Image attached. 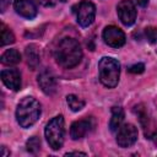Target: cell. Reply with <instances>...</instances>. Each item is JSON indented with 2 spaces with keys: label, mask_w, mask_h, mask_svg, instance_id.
Segmentation results:
<instances>
[{
  "label": "cell",
  "mask_w": 157,
  "mask_h": 157,
  "mask_svg": "<svg viewBox=\"0 0 157 157\" xmlns=\"http://www.w3.org/2000/svg\"><path fill=\"white\" fill-rule=\"evenodd\" d=\"M55 61L64 69H72L82 59V49L75 38H63L54 49Z\"/></svg>",
  "instance_id": "cell-1"
},
{
  "label": "cell",
  "mask_w": 157,
  "mask_h": 157,
  "mask_svg": "<svg viewBox=\"0 0 157 157\" xmlns=\"http://www.w3.org/2000/svg\"><path fill=\"white\" fill-rule=\"evenodd\" d=\"M40 104L33 97H23L16 108V120L21 128L27 129L37 123L40 117Z\"/></svg>",
  "instance_id": "cell-2"
},
{
  "label": "cell",
  "mask_w": 157,
  "mask_h": 157,
  "mask_svg": "<svg viewBox=\"0 0 157 157\" xmlns=\"http://www.w3.org/2000/svg\"><path fill=\"white\" fill-rule=\"evenodd\" d=\"M99 80L103 86L108 88H114L119 82L120 76V64L117 59L112 56H103L98 63Z\"/></svg>",
  "instance_id": "cell-3"
},
{
  "label": "cell",
  "mask_w": 157,
  "mask_h": 157,
  "mask_svg": "<svg viewBox=\"0 0 157 157\" xmlns=\"http://www.w3.org/2000/svg\"><path fill=\"white\" fill-rule=\"evenodd\" d=\"M44 135L47 142L53 150H60L64 144L65 128H64V118L63 115H56L48 121L44 129Z\"/></svg>",
  "instance_id": "cell-4"
},
{
  "label": "cell",
  "mask_w": 157,
  "mask_h": 157,
  "mask_svg": "<svg viewBox=\"0 0 157 157\" xmlns=\"http://www.w3.org/2000/svg\"><path fill=\"white\" fill-rule=\"evenodd\" d=\"M74 13L76 15L77 23L81 27H88L93 23L96 17V6L88 0H81L72 7Z\"/></svg>",
  "instance_id": "cell-5"
},
{
  "label": "cell",
  "mask_w": 157,
  "mask_h": 157,
  "mask_svg": "<svg viewBox=\"0 0 157 157\" xmlns=\"http://www.w3.org/2000/svg\"><path fill=\"white\" fill-rule=\"evenodd\" d=\"M134 112L139 118V121L142 126L146 139L156 140L157 139V125L153 118L151 117V114L148 113V110L146 109V107L144 104H137L134 107Z\"/></svg>",
  "instance_id": "cell-6"
},
{
  "label": "cell",
  "mask_w": 157,
  "mask_h": 157,
  "mask_svg": "<svg viewBox=\"0 0 157 157\" xmlns=\"http://www.w3.org/2000/svg\"><path fill=\"white\" fill-rule=\"evenodd\" d=\"M102 38L104 43L112 48H120L125 44V33L117 26H107L102 32Z\"/></svg>",
  "instance_id": "cell-7"
},
{
  "label": "cell",
  "mask_w": 157,
  "mask_h": 157,
  "mask_svg": "<svg viewBox=\"0 0 157 157\" xmlns=\"http://www.w3.org/2000/svg\"><path fill=\"white\" fill-rule=\"evenodd\" d=\"M137 140V128L132 124H124L118 129L117 132V144L123 147H130L132 146Z\"/></svg>",
  "instance_id": "cell-8"
},
{
  "label": "cell",
  "mask_w": 157,
  "mask_h": 157,
  "mask_svg": "<svg viewBox=\"0 0 157 157\" xmlns=\"http://www.w3.org/2000/svg\"><path fill=\"white\" fill-rule=\"evenodd\" d=\"M117 13L124 26H131L136 20V7L131 0H121L117 6Z\"/></svg>",
  "instance_id": "cell-9"
},
{
  "label": "cell",
  "mask_w": 157,
  "mask_h": 157,
  "mask_svg": "<svg viewBox=\"0 0 157 157\" xmlns=\"http://www.w3.org/2000/svg\"><path fill=\"white\" fill-rule=\"evenodd\" d=\"M94 126V121L92 118H85L76 120L70 126V136L72 140H78L86 136Z\"/></svg>",
  "instance_id": "cell-10"
},
{
  "label": "cell",
  "mask_w": 157,
  "mask_h": 157,
  "mask_svg": "<svg viewBox=\"0 0 157 157\" xmlns=\"http://www.w3.org/2000/svg\"><path fill=\"white\" fill-rule=\"evenodd\" d=\"M13 9L21 17L27 20L34 18L38 13V9L34 0H15Z\"/></svg>",
  "instance_id": "cell-11"
},
{
  "label": "cell",
  "mask_w": 157,
  "mask_h": 157,
  "mask_svg": "<svg viewBox=\"0 0 157 157\" xmlns=\"http://www.w3.org/2000/svg\"><path fill=\"white\" fill-rule=\"evenodd\" d=\"M1 81L2 83L12 90L18 91L21 88V74L17 69H5L1 71Z\"/></svg>",
  "instance_id": "cell-12"
},
{
  "label": "cell",
  "mask_w": 157,
  "mask_h": 157,
  "mask_svg": "<svg viewBox=\"0 0 157 157\" xmlns=\"http://www.w3.org/2000/svg\"><path fill=\"white\" fill-rule=\"evenodd\" d=\"M38 85H39L40 90L45 94H48V96L53 94L56 91V80H55V76L49 70H44V71H42L38 75Z\"/></svg>",
  "instance_id": "cell-13"
},
{
  "label": "cell",
  "mask_w": 157,
  "mask_h": 157,
  "mask_svg": "<svg viewBox=\"0 0 157 157\" xmlns=\"http://www.w3.org/2000/svg\"><path fill=\"white\" fill-rule=\"evenodd\" d=\"M25 55H26V60H27L28 66L32 70H34L39 65V63H40V52H39V48L36 44H29L25 49Z\"/></svg>",
  "instance_id": "cell-14"
},
{
  "label": "cell",
  "mask_w": 157,
  "mask_h": 157,
  "mask_svg": "<svg viewBox=\"0 0 157 157\" xmlns=\"http://www.w3.org/2000/svg\"><path fill=\"white\" fill-rule=\"evenodd\" d=\"M124 120V110L121 107L114 105L112 107V118L109 120V129L112 131H118Z\"/></svg>",
  "instance_id": "cell-15"
},
{
  "label": "cell",
  "mask_w": 157,
  "mask_h": 157,
  "mask_svg": "<svg viewBox=\"0 0 157 157\" xmlns=\"http://www.w3.org/2000/svg\"><path fill=\"white\" fill-rule=\"evenodd\" d=\"M0 61L4 65H16L21 61V54L17 49H7L1 55Z\"/></svg>",
  "instance_id": "cell-16"
},
{
  "label": "cell",
  "mask_w": 157,
  "mask_h": 157,
  "mask_svg": "<svg viewBox=\"0 0 157 157\" xmlns=\"http://www.w3.org/2000/svg\"><path fill=\"white\" fill-rule=\"evenodd\" d=\"M0 38H1V47H5V45L11 44V43L15 42V36H13L12 31L9 27H6L5 23H1V36H0Z\"/></svg>",
  "instance_id": "cell-17"
},
{
  "label": "cell",
  "mask_w": 157,
  "mask_h": 157,
  "mask_svg": "<svg viewBox=\"0 0 157 157\" xmlns=\"http://www.w3.org/2000/svg\"><path fill=\"white\" fill-rule=\"evenodd\" d=\"M66 102H67L69 108L72 112H78V110H81L85 107V101H82L81 98H78L75 94H69L66 97Z\"/></svg>",
  "instance_id": "cell-18"
},
{
  "label": "cell",
  "mask_w": 157,
  "mask_h": 157,
  "mask_svg": "<svg viewBox=\"0 0 157 157\" xmlns=\"http://www.w3.org/2000/svg\"><path fill=\"white\" fill-rule=\"evenodd\" d=\"M26 147H27V151L29 153H37L40 148V140L37 137V136H32L27 140L26 142Z\"/></svg>",
  "instance_id": "cell-19"
},
{
  "label": "cell",
  "mask_w": 157,
  "mask_h": 157,
  "mask_svg": "<svg viewBox=\"0 0 157 157\" xmlns=\"http://www.w3.org/2000/svg\"><path fill=\"white\" fill-rule=\"evenodd\" d=\"M145 37L150 43H156L157 42V27H146L145 28Z\"/></svg>",
  "instance_id": "cell-20"
},
{
  "label": "cell",
  "mask_w": 157,
  "mask_h": 157,
  "mask_svg": "<svg viewBox=\"0 0 157 157\" xmlns=\"http://www.w3.org/2000/svg\"><path fill=\"white\" fill-rule=\"evenodd\" d=\"M144 70H145V65L141 64V63L134 64V65H131V66L128 69V71L131 72V74H141V72H144Z\"/></svg>",
  "instance_id": "cell-21"
},
{
  "label": "cell",
  "mask_w": 157,
  "mask_h": 157,
  "mask_svg": "<svg viewBox=\"0 0 157 157\" xmlns=\"http://www.w3.org/2000/svg\"><path fill=\"white\" fill-rule=\"evenodd\" d=\"M39 1H40V4H42L43 6H45V7H52V6H54V5L56 4L58 0H39Z\"/></svg>",
  "instance_id": "cell-22"
},
{
  "label": "cell",
  "mask_w": 157,
  "mask_h": 157,
  "mask_svg": "<svg viewBox=\"0 0 157 157\" xmlns=\"http://www.w3.org/2000/svg\"><path fill=\"white\" fill-rule=\"evenodd\" d=\"M10 2H11V0H0V10H1V12H5V10L10 5Z\"/></svg>",
  "instance_id": "cell-23"
},
{
  "label": "cell",
  "mask_w": 157,
  "mask_h": 157,
  "mask_svg": "<svg viewBox=\"0 0 157 157\" xmlns=\"http://www.w3.org/2000/svg\"><path fill=\"white\" fill-rule=\"evenodd\" d=\"M135 1H136V4H137L139 6L146 7V6L148 5V1H150V0H135Z\"/></svg>",
  "instance_id": "cell-24"
},
{
  "label": "cell",
  "mask_w": 157,
  "mask_h": 157,
  "mask_svg": "<svg viewBox=\"0 0 157 157\" xmlns=\"http://www.w3.org/2000/svg\"><path fill=\"white\" fill-rule=\"evenodd\" d=\"M7 155H10V151H6V147L2 146V147H1V156H2V157H6Z\"/></svg>",
  "instance_id": "cell-25"
},
{
  "label": "cell",
  "mask_w": 157,
  "mask_h": 157,
  "mask_svg": "<svg viewBox=\"0 0 157 157\" xmlns=\"http://www.w3.org/2000/svg\"><path fill=\"white\" fill-rule=\"evenodd\" d=\"M71 155H82V156H86L85 152H77V151H74V152H67L65 156H71Z\"/></svg>",
  "instance_id": "cell-26"
},
{
  "label": "cell",
  "mask_w": 157,
  "mask_h": 157,
  "mask_svg": "<svg viewBox=\"0 0 157 157\" xmlns=\"http://www.w3.org/2000/svg\"><path fill=\"white\" fill-rule=\"evenodd\" d=\"M58 1H61V2H65L66 0H58Z\"/></svg>",
  "instance_id": "cell-27"
}]
</instances>
